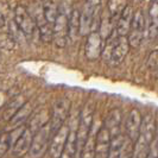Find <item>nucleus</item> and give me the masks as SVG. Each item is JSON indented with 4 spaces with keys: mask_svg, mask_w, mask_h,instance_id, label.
<instances>
[{
    "mask_svg": "<svg viewBox=\"0 0 158 158\" xmlns=\"http://www.w3.org/2000/svg\"><path fill=\"white\" fill-rule=\"evenodd\" d=\"M102 40L100 37V35L96 31L90 32L88 35L87 42H86V47H85V54L89 61H95L101 56L102 51Z\"/></svg>",
    "mask_w": 158,
    "mask_h": 158,
    "instance_id": "obj_13",
    "label": "nucleus"
},
{
    "mask_svg": "<svg viewBox=\"0 0 158 158\" xmlns=\"http://www.w3.org/2000/svg\"><path fill=\"white\" fill-rule=\"evenodd\" d=\"M71 102L68 98H61L55 102L52 111L50 112L49 127L51 133H55L61 126H63L65 120L70 114Z\"/></svg>",
    "mask_w": 158,
    "mask_h": 158,
    "instance_id": "obj_2",
    "label": "nucleus"
},
{
    "mask_svg": "<svg viewBox=\"0 0 158 158\" xmlns=\"http://www.w3.org/2000/svg\"><path fill=\"white\" fill-rule=\"evenodd\" d=\"M77 124H79V114L75 119H71L68 125L69 132L61 158H76L77 156V135H76Z\"/></svg>",
    "mask_w": 158,
    "mask_h": 158,
    "instance_id": "obj_6",
    "label": "nucleus"
},
{
    "mask_svg": "<svg viewBox=\"0 0 158 158\" xmlns=\"http://www.w3.org/2000/svg\"><path fill=\"white\" fill-rule=\"evenodd\" d=\"M142 119V114L138 110H132L127 115L125 121V132H126V138L131 143H135L139 135Z\"/></svg>",
    "mask_w": 158,
    "mask_h": 158,
    "instance_id": "obj_11",
    "label": "nucleus"
},
{
    "mask_svg": "<svg viewBox=\"0 0 158 158\" xmlns=\"http://www.w3.org/2000/svg\"><path fill=\"white\" fill-rule=\"evenodd\" d=\"M110 144H111L110 131L103 125H101V127L99 128V131L96 133V138H95V158H107L108 151H110Z\"/></svg>",
    "mask_w": 158,
    "mask_h": 158,
    "instance_id": "obj_12",
    "label": "nucleus"
},
{
    "mask_svg": "<svg viewBox=\"0 0 158 158\" xmlns=\"http://www.w3.org/2000/svg\"><path fill=\"white\" fill-rule=\"evenodd\" d=\"M128 42H127L126 37H119L117 40H113L112 43V49H111V54H110V58H108V62L111 67H117L121 63L126 55L128 54Z\"/></svg>",
    "mask_w": 158,
    "mask_h": 158,
    "instance_id": "obj_7",
    "label": "nucleus"
},
{
    "mask_svg": "<svg viewBox=\"0 0 158 158\" xmlns=\"http://www.w3.org/2000/svg\"><path fill=\"white\" fill-rule=\"evenodd\" d=\"M4 25H5V18H4V16L0 13V29H1Z\"/></svg>",
    "mask_w": 158,
    "mask_h": 158,
    "instance_id": "obj_33",
    "label": "nucleus"
},
{
    "mask_svg": "<svg viewBox=\"0 0 158 158\" xmlns=\"http://www.w3.org/2000/svg\"><path fill=\"white\" fill-rule=\"evenodd\" d=\"M99 2L100 0H88L83 7L82 13H80L79 33L81 36H87L90 32L94 31Z\"/></svg>",
    "mask_w": 158,
    "mask_h": 158,
    "instance_id": "obj_3",
    "label": "nucleus"
},
{
    "mask_svg": "<svg viewBox=\"0 0 158 158\" xmlns=\"http://www.w3.org/2000/svg\"><path fill=\"white\" fill-rule=\"evenodd\" d=\"M101 127V124L98 125L96 121H93L92 127L89 130L88 137L85 142V145L82 148V150L80 152L79 158H95L94 148H95V138H96V133L99 131V128Z\"/></svg>",
    "mask_w": 158,
    "mask_h": 158,
    "instance_id": "obj_15",
    "label": "nucleus"
},
{
    "mask_svg": "<svg viewBox=\"0 0 158 158\" xmlns=\"http://www.w3.org/2000/svg\"><path fill=\"white\" fill-rule=\"evenodd\" d=\"M51 135L52 133L50 131V127L49 125H47L32 135L31 148L29 151L32 158H40L47 152V149L50 144V139H51Z\"/></svg>",
    "mask_w": 158,
    "mask_h": 158,
    "instance_id": "obj_4",
    "label": "nucleus"
},
{
    "mask_svg": "<svg viewBox=\"0 0 158 158\" xmlns=\"http://www.w3.org/2000/svg\"><path fill=\"white\" fill-rule=\"evenodd\" d=\"M144 26H145V22H144V15H143L142 10H138L133 15L132 18V23H131V27H130V36H128V45L132 48H139V45L143 42V35H144Z\"/></svg>",
    "mask_w": 158,
    "mask_h": 158,
    "instance_id": "obj_5",
    "label": "nucleus"
},
{
    "mask_svg": "<svg viewBox=\"0 0 158 158\" xmlns=\"http://www.w3.org/2000/svg\"><path fill=\"white\" fill-rule=\"evenodd\" d=\"M40 35L42 40L45 43H49L50 40H52V29L45 19L40 20Z\"/></svg>",
    "mask_w": 158,
    "mask_h": 158,
    "instance_id": "obj_27",
    "label": "nucleus"
},
{
    "mask_svg": "<svg viewBox=\"0 0 158 158\" xmlns=\"http://www.w3.org/2000/svg\"><path fill=\"white\" fill-rule=\"evenodd\" d=\"M68 132H69L68 125H63V126L60 127L54 133V135L51 137L50 144H49V153H50L51 158H61L64 145L67 142Z\"/></svg>",
    "mask_w": 158,
    "mask_h": 158,
    "instance_id": "obj_8",
    "label": "nucleus"
},
{
    "mask_svg": "<svg viewBox=\"0 0 158 158\" xmlns=\"http://www.w3.org/2000/svg\"><path fill=\"white\" fill-rule=\"evenodd\" d=\"M52 29V38L58 48H64L68 42V17L63 13H58Z\"/></svg>",
    "mask_w": 158,
    "mask_h": 158,
    "instance_id": "obj_9",
    "label": "nucleus"
},
{
    "mask_svg": "<svg viewBox=\"0 0 158 158\" xmlns=\"http://www.w3.org/2000/svg\"><path fill=\"white\" fill-rule=\"evenodd\" d=\"M158 35V4L153 1L150 7V26H149V37L151 40H157Z\"/></svg>",
    "mask_w": 158,
    "mask_h": 158,
    "instance_id": "obj_23",
    "label": "nucleus"
},
{
    "mask_svg": "<svg viewBox=\"0 0 158 158\" xmlns=\"http://www.w3.org/2000/svg\"><path fill=\"white\" fill-rule=\"evenodd\" d=\"M32 133L30 132L29 128H24L20 132V135H18V138L16 139V142L13 144L12 148V153L16 157H22L24 155H26L30 148H31V142H32Z\"/></svg>",
    "mask_w": 158,
    "mask_h": 158,
    "instance_id": "obj_14",
    "label": "nucleus"
},
{
    "mask_svg": "<svg viewBox=\"0 0 158 158\" xmlns=\"http://www.w3.org/2000/svg\"><path fill=\"white\" fill-rule=\"evenodd\" d=\"M125 140H126V137L124 135H121V133L112 135L111 144H110V151H108L107 158H120Z\"/></svg>",
    "mask_w": 158,
    "mask_h": 158,
    "instance_id": "obj_20",
    "label": "nucleus"
},
{
    "mask_svg": "<svg viewBox=\"0 0 158 158\" xmlns=\"http://www.w3.org/2000/svg\"><path fill=\"white\" fill-rule=\"evenodd\" d=\"M113 32V22L111 19V16L107 11V8H105L101 15V22H100V31L98 32L101 37V40H107L110 38Z\"/></svg>",
    "mask_w": 158,
    "mask_h": 158,
    "instance_id": "obj_21",
    "label": "nucleus"
},
{
    "mask_svg": "<svg viewBox=\"0 0 158 158\" xmlns=\"http://www.w3.org/2000/svg\"><path fill=\"white\" fill-rule=\"evenodd\" d=\"M93 121H94V103L89 101L85 105L82 111L79 113V124H77V132H76L77 135V156L76 158H79L80 152L85 145V142L87 139Z\"/></svg>",
    "mask_w": 158,
    "mask_h": 158,
    "instance_id": "obj_1",
    "label": "nucleus"
},
{
    "mask_svg": "<svg viewBox=\"0 0 158 158\" xmlns=\"http://www.w3.org/2000/svg\"><path fill=\"white\" fill-rule=\"evenodd\" d=\"M132 18H133V10L130 5H127L117 22V33L119 37H126L128 35Z\"/></svg>",
    "mask_w": 158,
    "mask_h": 158,
    "instance_id": "obj_17",
    "label": "nucleus"
},
{
    "mask_svg": "<svg viewBox=\"0 0 158 158\" xmlns=\"http://www.w3.org/2000/svg\"><path fill=\"white\" fill-rule=\"evenodd\" d=\"M17 26L20 31L23 32L26 36H31L33 32L36 31V23L35 20L31 18V16L29 15L27 10L19 5L16 7V18H15Z\"/></svg>",
    "mask_w": 158,
    "mask_h": 158,
    "instance_id": "obj_10",
    "label": "nucleus"
},
{
    "mask_svg": "<svg viewBox=\"0 0 158 158\" xmlns=\"http://www.w3.org/2000/svg\"><path fill=\"white\" fill-rule=\"evenodd\" d=\"M7 101V94L5 92H0V108Z\"/></svg>",
    "mask_w": 158,
    "mask_h": 158,
    "instance_id": "obj_32",
    "label": "nucleus"
},
{
    "mask_svg": "<svg viewBox=\"0 0 158 158\" xmlns=\"http://www.w3.org/2000/svg\"><path fill=\"white\" fill-rule=\"evenodd\" d=\"M80 26V12L77 10H74L71 12L70 17L68 18V38L74 40L79 33Z\"/></svg>",
    "mask_w": 158,
    "mask_h": 158,
    "instance_id": "obj_26",
    "label": "nucleus"
},
{
    "mask_svg": "<svg viewBox=\"0 0 158 158\" xmlns=\"http://www.w3.org/2000/svg\"><path fill=\"white\" fill-rule=\"evenodd\" d=\"M121 119H123V114H121L120 110H118V108H115V110H113V111L108 113V115H107V118H106L102 125L110 131L111 137L120 133L119 132V127H120V124H121Z\"/></svg>",
    "mask_w": 158,
    "mask_h": 158,
    "instance_id": "obj_18",
    "label": "nucleus"
},
{
    "mask_svg": "<svg viewBox=\"0 0 158 158\" xmlns=\"http://www.w3.org/2000/svg\"><path fill=\"white\" fill-rule=\"evenodd\" d=\"M43 13H44V19L49 24L55 23L56 18L58 16V10H57V4L55 0H44L43 2Z\"/></svg>",
    "mask_w": 158,
    "mask_h": 158,
    "instance_id": "obj_25",
    "label": "nucleus"
},
{
    "mask_svg": "<svg viewBox=\"0 0 158 158\" xmlns=\"http://www.w3.org/2000/svg\"><path fill=\"white\" fill-rule=\"evenodd\" d=\"M145 158H158V140L156 137H155V139L151 143L149 152H148V155H146Z\"/></svg>",
    "mask_w": 158,
    "mask_h": 158,
    "instance_id": "obj_31",
    "label": "nucleus"
},
{
    "mask_svg": "<svg viewBox=\"0 0 158 158\" xmlns=\"http://www.w3.org/2000/svg\"><path fill=\"white\" fill-rule=\"evenodd\" d=\"M158 67V51L157 50H153L150 54L149 58H148V68L152 71L157 70Z\"/></svg>",
    "mask_w": 158,
    "mask_h": 158,
    "instance_id": "obj_30",
    "label": "nucleus"
},
{
    "mask_svg": "<svg viewBox=\"0 0 158 158\" xmlns=\"http://www.w3.org/2000/svg\"><path fill=\"white\" fill-rule=\"evenodd\" d=\"M50 121V112L45 108H40L35 115H32L30 121H29V130L32 135H35L36 132H38L43 127L49 125Z\"/></svg>",
    "mask_w": 158,
    "mask_h": 158,
    "instance_id": "obj_16",
    "label": "nucleus"
},
{
    "mask_svg": "<svg viewBox=\"0 0 158 158\" xmlns=\"http://www.w3.org/2000/svg\"><path fill=\"white\" fill-rule=\"evenodd\" d=\"M32 112H33V107H32V105L30 102H25L18 110L16 114L11 118L10 120V125L13 127H17V126H20L22 124H24L27 119L31 117Z\"/></svg>",
    "mask_w": 158,
    "mask_h": 158,
    "instance_id": "obj_19",
    "label": "nucleus"
},
{
    "mask_svg": "<svg viewBox=\"0 0 158 158\" xmlns=\"http://www.w3.org/2000/svg\"><path fill=\"white\" fill-rule=\"evenodd\" d=\"M127 6V0H108L107 4V11L111 16L112 22L119 19L120 15Z\"/></svg>",
    "mask_w": 158,
    "mask_h": 158,
    "instance_id": "obj_24",
    "label": "nucleus"
},
{
    "mask_svg": "<svg viewBox=\"0 0 158 158\" xmlns=\"http://www.w3.org/2000/svg\"><path fill=\"white\" fill-rule=\"evenodd\" d=\"M11 143H12V135L11 133H0V157L5 156L7 153V151L11 148Z\"/></svg>",
    "mask_w": 158,
    "mask_h": 158,
    "instance_id": "obj_28",
    "label": "nucleus"
},
{
    "mask_svg": "<svg viewBox=\"0 0 158 158\" xmlns=\"http://www.w3.org/2000/svg\"><path fill=\"white\" fill-rule=\"evenodd\" d=\"M24 103H25V99H24L22 95L16 96L13 100H11V101L6 105V107H5V110H4V113H2V119L6 120V121H10L11 118L16 114L17 112H18V110L23 106Z\"/></svg>",
    "mask_w": 158,
    "mask_h": 158,
    "instance_id": "obj_22",
    "label": "nucleus"
},
{
    "mask_svg": "<svg viewBox=\"0 0 158 158\" xmlns=\"http://www.w3.org/2000/svg\"><path fill=\"white\" fill-rule=\"evenodd\" d=\"M15 38L11 37L8 33H2L0 35V49L2 50H12L15 48Z\"/></svg>",
    "mask_w": 158,
    "mask_h": 158,
    "instance_id": "obj_29",
    "label": "nucleus"
}]
</instances>
